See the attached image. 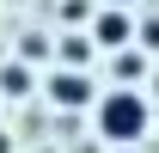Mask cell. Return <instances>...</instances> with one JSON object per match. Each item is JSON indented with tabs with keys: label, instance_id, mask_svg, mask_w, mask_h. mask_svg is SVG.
Wrapping results in <instances>:
<instances>
[{
	"label": "cell",
	"instance_id": "obj_4",
	"mask_svg": "<svg viewBox=\"0 0 159 153\" xmlns=\"http://www.w3.org/2000/svg\"><path fill=\"white\" fill-rule=\"evenodd\" d=\"M0 153H12V147H6V141H0Z\"/></svg>",
	"mask_w": 159,
	"mask_h": 153
},
{
	"label": "cell",
	"instance_id": "obj_2",
	"mask_svg": "<svg viewBox=\"0 0 159 153\" xmlns=\"http://www.w3.org/2000/svg\"><path fill=\"white\" fill-rule=\"evenodd\" d=\"M49 92H55V104H86V74H61V80H49Z\"/></svg>",
	"mask_w": 159,
	"mask_h": 153
},
{
	"label": "cell",
	"instance_id": "obj_1",
	"mask_svg": "<svg viewBox=\"0 0 159 153\" xmlns=\"http://www.w3.org/2000/svg\"><path fill=\"white\" fill-rule=\"evenodd\" d=\"M98 123H104V135H110V141H135V135L147 129V104H141L135 92H116V98H104Z\"/></svg>",
	"mask_w": 159,
	"mask_h": 153
},
{
	"label": "cell",
	"instance_id": "obj_3",
	"mask_svg": "<svg viewBox=\"0 0 159 153\" xmlns=\"http://www.w3.org/2000/svg\"><path fill=\"white\" fill-rule=\"evenodd\" d=\"M98 43H129V19L122 12H104L98 19Z\"/></svg>",
	"mask_w": 159,
	"mask_h": 153
}]
</instances>
